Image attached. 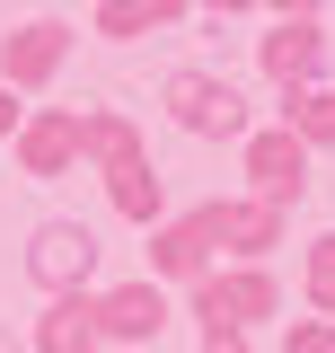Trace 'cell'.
Masks as SVG:
<instances>
[{"mask_svg": "<svg viewBox=\"0 0 335 353\" xmlns=\"http://www.w3.org/2000/svg\"><path fill=\"white\" fill-rule=\"evenodd\" d=\"M203 9L212 18H238V9H256V0H203Z\"/></svg>", "mask_w": 335, "mask_h": 353, "instance_id": "obj_21", "label": "cell"}, {"mask_svg": "<svg viewBox=\"0 0 335 353\" xmlns=\"http://www.w3.org/2000/svg\"><path fill=\"white\" fill-rule=\"evenodd\" d=\"M238 150H247V194H256V203L292 212L300 194H309V141H300V132L265 124V132H247Z\"/></svg>", "mask_w": 335, "mask_h": 353, "instance_id": "obj_4", "label": "cell"}, {"mask_svg": "<svg viewBox=\"0 0 335 353\" xmlns=\"http://www.w3.org/2000/svg\"><path fill=\"white\" fill-rule=\"evenodd\" d=\"M168 327V292L141 274V283H115V292H97V345H115V353H132V345H150Z\"/></svg>", "mask_w": 335, "mask_h": 353, "instance_id": "obj_7", "label": "cell"}, {"mask_svg": "<svg viewBox=\"0 0 335 353\" xmlns=\"http://www.w3.org/2000/svg\"><path fill=\"white\" fill-rule=\"evenodd\" d=\"M212 274V230H203V203L194 212H168L150 230V283H203Z\"/></svg>", "mask_w": 335, "mask_h": 353, "instance_id": "obj_10", "label": "cell"}, {"mask_svg": "<svg viewBox=\"0 0 335 353\" xmlns=\"http://www.w3.org/2000/svg\"><path fill=\"white\" fill-rule=\"evenodd\" d=\"M283 132H300L309 150L335 141V88L327 80H318V88H292V97H283Z\"/></svg>", "mask_w": 335, "mask_h": 353, "instance_id": "obj_15", "label": "cell"}, {"mask_svg": "<svg viewBox=\"0 0 335 353\" xmlns=\"http://www.w3.org/2000/svg\"><path fill=\"white\" fill-rule=\"evenodd\" d=\"M0 353H18V345H9V336H0Z\"/></svg>", "mask_w": 335, "mask_h": 353, "instance_id": "obj_22", "label": "cell"}, {"mask_svg": "<svg viewBox=\"0 0 335 353\" xmlns=\"http://www.w3.org/2000/svg\"><path fill=\"white\" fill-rule=\"evenodd\" d=\"M18 168L27 176H71L80 168V106H27V124H18Z\"/></svg>", "mask_w": 335, "mask_h": 353, "instance_id": "obj_9", "label": "cell"}, {"mask_svg": "<svg viewBox=\"0 0 335 353\" xmlns=\"http://www.w3.org/2000/svg\"><path fill=\"white\" fill-rule=\"evenodd\" d=\"M185 292H194V327H203V336H247L256 318L283 309L274 265H212L203 283H185Z\"/></svg>", "mask_w": 335, "mask_h": 353, "instance_id": "obj_1", "label": "cell"}, {"mask_svg": "<svg viewBox=\"0 0 335 353\" xmlns=\"http://www.w3.org/2000/svg\"><path fill=\"white\" fill-rule=\"evenodd\" d=\"M71 36H80V27H62V18H27V27H9V36H0V80L18 88V97H27V88H53V80H62V62H71Z\"/></svg>", "mask_w": 335, "mask_h": 353, "instance_id": "obj_6", "label": "cell"}, {"mask_svg": "<svg viewBox=\"0 0 335 353\" xmlns=\"http://www.w3.org/2000/svg\"><path fill=\"white\" fill-rule=\"evenodd\" d=\"M203 353H247V336H203Z\"/></svg>", "mask_w": 335, "mask_h": 353, "instance_id": "obj_20", "label": "cell"}, {"mask_svg": "<svg viewBox=\"0 0 335 353\" xmlns=\"http://www.w3.org/2000/svg\"><path fill=\"white\" fill-rule=\"evenodd\" d=\"M194 0H97V36L106 44H132V36H150V27H176Z\"/></svg>", "mask_w": 335, "mask_h": 353, "instance_id": "obj_14", "label": "cell"}, {"mask_svg": "<svg viewBox=\"0 0 335 353\" xmlns=\"http://www.w3.org/2000/svg\"><path fill=\"white\" fill-rule=\"evenodd\" d=\"M256 9H274V18H318V0H256Z\"/></svg>", "mask_w": 335, "mask_h": 353, "instance_id": "obj_19", "label": "cell"}, {"mask_svg": "<svg viewBox=\"0 0 335 353\" xmlns=\"http://www.w3.org/2000/svg\"><path fill=\"white\" fill-rule=\"evenodd\" d=\"M18 124H27V106H18V88L0 80V141H18Z\"/></svg>", "mask_w": 335, "mask_h": 353, "instance_id": "obj_18", "label": "cell"}, {"mask_svg": "<svg viewBox=\"0 0 335 353\" xmlns=\"http://www.w3.org/2000/svg\"><path fill=\"white\" fill-rule=\"evenodd\" d=\"M256 71L283 88H318V71H327V27L318 18H274L265 36H256Z\"/></svg>", "mask_w": 335, "mask_h": 353, "instance_id": "obj_5", "label": "cell"}, {"mask_svg": "<svg viewBox=\"0 0 335 353\" xmlns=\"http://www.w3.org/2000/svg\"><path fill=\"white\" fill-rule=\"evenodd\" d=\"M203 230H212V248H230L238 265H265L274 248H283V212H274V203H256V194L203 203Z\"/></svg>", "mask_w": 335, "mask_h": 353, "instance_id": "obj_8", "label": "cell"}, {"mask_svg": "<svg viewBox=\"0 0 335 353\" xmlns=\"http://www.w3.org/2000/svg\"><path fill=\"white\" fill-rule=\"evenodd\" d=\"M300 292H309L318 318H335V230H327V239H309V256H300Z\"/></svg>", "mask_w": 335, "mask_h": 353, "instance_id": "obj_16", "label": "cell"}, {"mask_svg": "<svg viewBox=\"0 0 335 353\" xmlns=\"http://www.w3.org/2000/svg\"><path fill=\"white\" fill-rule=\"evenodd\" d=\"M80 159H88L97 176H106V168H124V159H141V124H132V115H115V106L80 115Z\"/></svg>", "mask_w": 335, "mask_h": 353, "instance_id": "obj_13", "label": "cell"}, {"mask_svg": "<svg viewBox=\"0 0 335 353\" xmlns=\"http://www.w3.org/2000/svg\"><path fill=\"white\" fill-rule=\"evenodd\" d=\"M36 353H106V345H97V292H62V301H44Z\"/></svg>", "mask_w": 335, "mask_h": 353, "instance_id": "obj_11", "label": "cell"}, {"mask_svg": "<svg viewBox=\"0 0 335 353\" xmlns=\"http://www.w3.org/2000/svg\"><path fill=\"white\" fill-rule=\"evenodd\" d=\"M106 203H115L132 230H159L168 221V185H159V168H150V150L124 159V168H106Z\"/></svg>", "mask_w": 335, "mask_h": 353, "instance_id": "obj_12", "label": "cell"}, {"mask_svg": "<svg viewBox=\"0 0 335 353\" xmlns=\"http://www.w3.org/2000/svg\"><path fill=\"white\" fill-rule=\"evenodd\" d=\"M168 115L194 132V141H247V97L238 80H221V71H168Z\"/></svg>", "mask_w": 335, "mask_h": 353, "instance_id": "obj_2", "label": "cell"}, {"mask_svg": "<svg viewBox=\"0 0 335 353\" xmlns=\"http://www.w3.org/2000/svg\"><path fill=\"white\" fill-rule=\"evenodd\" d=\"M88 274H97V230L88 221H44L36 239H27V283H36L44 301L88 292Z\"/></svg>", "mask_w": 335, "mask_h": 353, "instance_id": "obj_3", "label": "cell"}, {"mask_svg": "<svg viewBox=\"0 0 335 353\" xmlns=\"http://www.w3.org/2000/svg\"><path fill=\"white\" fill-rule=\"evenodd\" d=\"M283 353H335V318H292Z\"/></svg>", "mask_w": 335, "mask_h": 353, "instance_id": "obj_17", "label": "cell"}]
</instances>
